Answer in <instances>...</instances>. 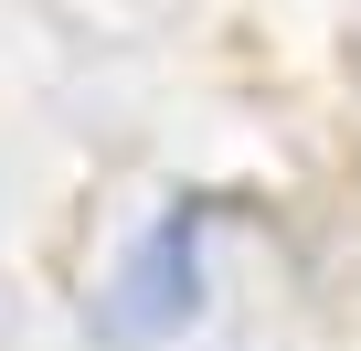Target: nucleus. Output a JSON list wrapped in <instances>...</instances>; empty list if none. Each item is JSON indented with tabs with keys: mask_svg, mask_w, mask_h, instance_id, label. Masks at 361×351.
Here are the masks:
<instances>
[{
	"mask_svg": "<svg viewBox=\"0 0 361 351\" xmlns=\"http://www.w3.org/2000/svg\"><path fill=\"white\" fill-rule=\"evenodd\" d=\"M192 224H202V203H170V213L149 224V245L117 266V287H106V309H96L106 340H170V330H192V309H202Z\"/></svg>",
	"mask_w": 361,
	"mask_h": 351,
	"instance_id": "1",
	"label": "nucleus"
}]
</instances>
